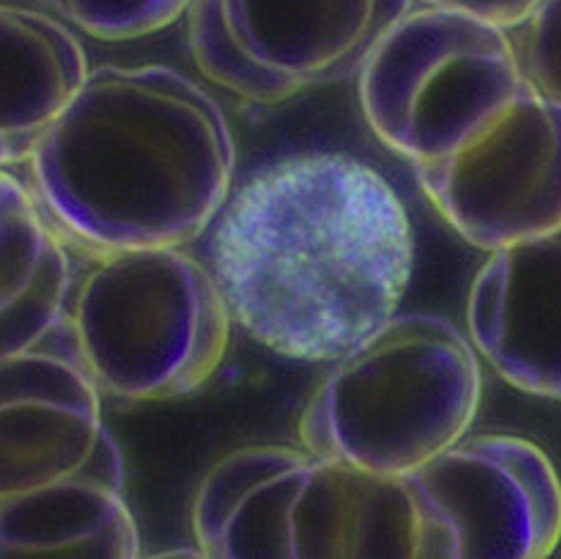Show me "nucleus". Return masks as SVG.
I'll list each match as a JSON object with an SVG mask.
<instances>
[{
  "mask_svg": "<svg viewBox=\"0 0 561 559\" xmlns=\"http://www.w3.org/2000/svg\"><path fill=\"white\" fill-rule=\"evenodd\" d=\"M139 548L123 454L66 324L0 361V559H135Z\"/></svg>",
  "mask_w": 561,
  "mask_h": 559,
  "instance_id": "nucleus-4",
  "label": "nucleus"
},
{
  "mask_svg": "<svg viewBox=\"0 0 561 559\" xmlns=\"http://www.w3.org/2000/svg\"><path fill=\"white\" fill-rule=\"evenodd\" d=\"M60 20L99 42H133L185 15L190 0H46Z\"/></svg>",
  "mask_w": 561,
  "mask_h": 559,
  "instance_id": "nucleus-13",
  "label": "nucleus"
},
{
  "mask_svg": "<svg viewBox=\"0 0 561 559\" xmlns=\"http://www.w3.org/2000/svg\"><path fill=\"white\" fill-rule=\"evenodd\" d=\"M413 0H190L187 44L211 84L250 104H284L360 72Z\"/></svg>",
  "mask_w": 561,
  "mask_h": 559,
  "instance_id": "nucleus-8",
  "label": "nucleus"
},
{
  "mask_svg": "<svg viewBox=\"0 0 561 559\" xmlns=\"http://www.w3.org/2000/svg\"><path fill=\"white\" fill-rule=\"evenodd\" d=\"M423 559H542L561 540V480L523 437L476 435L408 474Z\"/></svg>",
  "mask_w": 561,
  "mask_h": 559,
  "instance_id": "nucleus-9",
  "label": "nucleus"
},
{
  "mask_svg": "<svg viewBox=\"0 0 561 559\" xmlns=\"http://www.w3.org/2000/svg\"><path fill=\"white\" fill-rule=\"evenodd\" d=\"M417 3L463 12V15L484 20L494 24V27L512 32L533 15L542 0H417Z\"/></svg>",
  "mask_w": 561,
  "mask_h": 559,
  "instance_id": "nucleus-15",
  "label": "nucleus"
},
{
  "mask_svg": "<svg viewBox=\"0 0 561 559\" xmlns=\"http://www.w3.org/2000/svg\"><path fill=\"white\" fill-rule=\"evenodd\" d=\"M30 167L50 219L99 255L183 248L231 197L236 142L224 109L181 70L99 66Z\"/></svg>",
  "mask_w": 561,
  "mask_h": 559,
  "instance_id": "nucleus-3",
  "label": "nucleus"
},
{
  "mask_svg": "<svg viewBox=\"0 0 561 559\" xmlns=\"http://www.w3.org/2000/svg\"><path fill=\"white\" fill-rule=\"evenodd\" d=\"M87 72L82 44L60 20L0 5V169L32 159Z\"/></svg>",
  "mask_w": 561,
  "mask_h": 559,
  "instance_id": "nucleus-11",
  "label": "nucleus"
},
{
  "mask_svg": "<svg viewBox=\"0 0 561 559\" xmlns=\"http://www.w3.org/2000/svg\"><path fill=\"white\" fill-rule=\"evenodd\" d=\"M211 559H423L408 476H375L288 444L216 461L190 512Z\"/></svg>",
  "mask_w": 561,
  "mask_h": 559,
  "instance_id": "nucleus-5",
  "label": "nucleus"
},
{
  "mask_svg": "<svg viewBox=\"0 0 561 559\" xmlns=\"http://www.w3.org/2000/svg\"><path fill=\"white\" fill-rule=\"evenodd\" d=\"M516 54L528 78L545 94L561 101V0H542L518 27Z\"/></svg>",
  "mask_w": 561,
  "mask_h": 559,
  "instance_id": "nucleus-14",
  "label": "nucleus"
},
{
  "mask_svg": "<svg viewBox=\"0 0 561 559\" xmlns=\"http://www.w3.org/2000/svg\"><path fill=\"white\" fill-rule=\"evenodd\" d=\"M233 317L207 264L183 248L101 252L72 282L68 332L101 399L163 403L211 383Z\"/></svg>",
  "mask_w": 561,
  "mask_h": 559,
  "instance_id": "nucleus-7",
  "label": "nucleus"
},
{
  "mask_svg": "<svg viewBox=\"0 0 561 559\" xmlns=\"http://www.w3.org/2000/svg\"><path fill=\"white\" fill-rule=\"evenodd\" d=\"M466 322L470 344L504 383L561 399V224L490 252Z\"/></svg>",
  "mask_w": 561,
  "mask_h": 559,
  "instance_id": "nucleus-10",
  "label": "nucleus"
},
{
  "mask_svg": "<svg viewBox=\"0 0 561 559\" xmlns=\"http://www.w3.org/2000/svg\"><path fill=\"white\" fill-rule=\"evenodd\" d=\"M413 226L385 175L300 155L226 199L209 270L233 322L280 358L336 363L385 327L413 274Z\"/></svg>",
  "mask_w": 561,
  "mask_h": 559,
  "instance_id": "nucleus-2",
  "label": "nucleus"
},
{
  "mask_svg": "<svg viewBox=\"0 0 561 559\" xmlns=\"http://www.w3.org/2000/svg\"><path fill=\"white\" fill-rule=\"evenodd\" d=\"M72 266L39 199L0 169V361L68 324Z\"/></svg>",
  "mask_w": 561,
  "mask_h": 559,
  "instance_id": "nucleus-12",
  "label": "nucleus"
},
{
  "mask_svg": "<svg viewBox=\"0 0 561 559\" xmlns=\"http://www.w3.org/2000/svg\"><path fill=\"white\" fill-rule=\"evenodd\" d=\"M358 96L466 243L492 252L561 224V101L528 78L506 30L408 10L369 50Z\"/></svg>",
  "mask_w": 561,
  "mask_h": 559,
  "instance_id": "nucleus-1",
  "label": "nucleus"
},
{
  "mask_svg": "<svg viewBox=\"0 0 561 559\" xmlns=\"http://www.w3.org/2000/svg\"><path fill=\"white\" fill-rule=\"evenodd\" d=\"M478 351L437 315H393L343 355L298 421L305 449L375 476H408L468 435Z\"/></svg>",
  "mask_w": 561,
  "mask_h": 559,
  "instance_id": "nucleus-6",
  "label": "nucleus"
}]
</instances>
